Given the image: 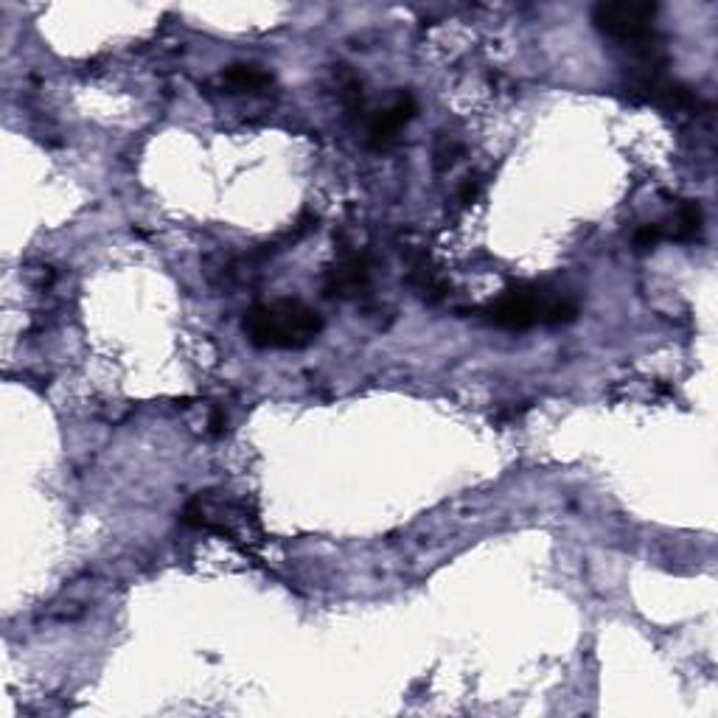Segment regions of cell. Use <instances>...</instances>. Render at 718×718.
<instances>
[{"mask_svg": "<svg viewBox=\"0 0 718 718\" xmlns=\"http://www.w3.org/2000/svg\"><path fill=\"white\" fill-rule=\"evenodd\" d=\"M371 281V270H368L366 256H346L332 267V273L326 278V295L329 298H354L368 286Z\"/></svg>", "mask_w": 718, "mask_h": 718, "instance_id": "5", "label": "cell"}, {"mask_svg": "<svg viewBox=\"0 0 718 718\" xmlns=\"http://www.w3.org/2000/svg\"><path fill=\"white\" fill-rule=\"evenodd\" d=\"M673 225L671 236L677 242H696L702 236V225H705V216H702V208L698 202L685 200L679 202V208L673 211Z\"/></svg>", "mask_w": 718, "mask_h": 718, "instance_id": "7", "label": "cell"}, {"mask_svg": "<svg viewBox=\"0 0 718 718\" xmlns=\"http://www.w3.org/2000/svg\"><path fill=\"white\" fill-rule=\"evenodd\" d=\"M247 339L256 348H307L323 332V318L304 300H270L247 309L242 320Z\"/></svg>", "mask_w": 718, "mask_h": 718, "instance_id": "1", "label": "cell"}, {"mask_svg": "<svg viewBox=\"0 0 718 718\" xmlns=\"http://www.w3.org/2000/svg\"><path fill=\"white\" fill-rule=\"evenodd\" d=\"M478 194H480V177L474 174V177H466V183L460 186L458 202L460 206H472V202L478 200Z\"/></svg>", "mask_w": 718, "mask_h": 718, "instance_id": "9", "label": "cell"}, {"mask_svg": "<svg viewBox=\"0 0 718 718\" xmlns=\"http://www.w3.org/2000/svg\"><path fill=\"white\" fill-rule=\"evenodd\" d=\"M657 14L659 7L648 0H612V3H598L592 9V23L606 40L632 51L634 60H645V57L663 53L657 37Z\"/></svg>", "mask_w": 718, "mask_h": 718, "instance_id": "3", "label": "cell"}, {"mask_svg": "<svg viewBox=\"0 0 718 718\" xmlns=\"http://www.w3.org/2000/svg\"><path fill=\"white\" fill-rule=\"evenodd\" d=\"M663 227L659 225H643L637 227V233H634V247L637 250H654L657 247V242L663 239Z\"/></svg>", "mask_w": 718, "mask_h": 718, "instance_id": "8", "label": "cell"}, {"mask_svg": "<svg viewBox=\"0 0 718 718\" xmlns=\"http://www.w3.org/2000/svg\"><path fill=\"white\" fill-rule=\"evenodd\" d=\"M222 79L233 94H261V90L273 85V76L256 65H231L222 74Z\"/></svg>", "mask_w": 718, "mask_h": 718, "instance_id": "6", "label": "cell"}, {"mask_svg": "<svg viewBox=\"0 0 718 718\" xmlns=\"http://www.w3.org/2000/svg\"><path fill=\"white\" fill-rule=\"evenodd\" d=\"M416 110H419V107H416V99H412L410 94L396 96L393 104H387L385 110H380V113L371 119V127H368V144H371L373 149L391 147L393 140H396V135H399V129L405 127L412 115H416Z\"/></svg>", "mask_w": 718, "mask_h": 718, "instance_id": "4", "label": "cell"}, {"mask_svg": "<svg viewBox=\"0 0 718 718\" xmlns=\"http://www.w3.org/2000/svg\"><path fill=\"white\" fill-rule=\"evenodd\" d=\"M488 323L506 332H528V329L545 323V326H565L579 318V304L565 295L553 293L538 284L508 286L506 293L486 309Z\"/></svg>", "mask_w": 718, "mask_h": 718, "instance_id": "2", "label": "cell"}]
</instances>
